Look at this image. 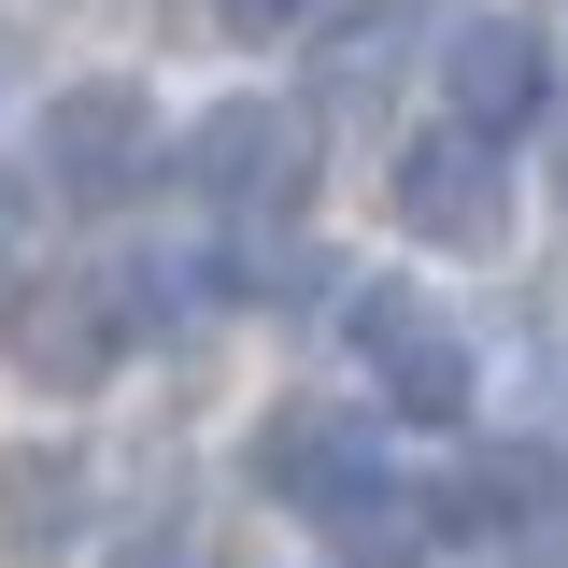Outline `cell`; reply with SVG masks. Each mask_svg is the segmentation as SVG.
<instances>
[{
	"mask_svg": "<svg viewBox=\"0 0 568 568\" xmlns=\"http://www.w3.org/2000/svg\"><path fill=\"white\" fill-rule=\"evenodd\" d=\"M0 355H14V384H29V398H100V384H114V355H129V298H114L100 271H43V284H14Z\"/></svg>",
	"mask_w": 568,
	"mask_h": 568,
	"instance_id": "obj_1",
	"label": "cell"
},
{
	"mask_svg": "<svg viewBox=\"0 0 568 568\" xmlns=\"http://www.w3.org/2000/svg\"><path fill=\"white\" fill-rule=\"evenodd\" d=\"M185 185L227 200V213H298L313 200V129L284 100H213L200 129H185Z\"/></svg>",
	"mask_w": 568,
	"mask_h": 568,
	"instance_id": "obj_2",
	"label": "cell"
},
{
	"mask_svg": "<svg viewBox=\"0 0 568 568\" xmlns=\"http://www.w3.org/2000/svg\"><path fill=\"white\" fill-rule=\"evenodd\" d=\"M384 200H398V227H413V242H440V256H484L497 227H511V171H497V142L426 129V142H398Z\"/></svg>",
	"mask_w": 568,
	"mask_h": 568,
	"instance_id": "obj_3",
	"label": "cell"
},
{
	"mask_svg": "<svg viewBox=\"0 0 568 568\" xmlns=\"http://www.w3.org/2000/svg\"><path fill=\"white\" fill-rule=\"evenodd\" d=\"M440 100H455V129H469V142L540 129V100H555V43H540L526 14H469L455 58H440Z\"/></svg>",
	"mask_w": 568,
	"mask_h": 568,
	"instance_id": "obj_4",
	"label": "cell"
},
{
	"mask_svg": "<svg viewBox=\"0 0 568 568\" xmlns=\"http://www.w3.org/2000/svg\"><path fill=\"white\" fill-rule=\"evenodd\" d=\"M43 171H58V200H129L142 171H156L142 85H58L43 100Z\"/></svg>",
	"mask_w": 568,
	"mask_h": 568,
	"instance_id": "obj_5",
	"label": "cell"
},
{
	"mask_svg": "<svg viewBox=\"0 0 568 568\" xmlns=\"http://www.w3.org/2000/svg\"><path fill=\"white\" fill-rule=\"evenodd\" d=\"M355 355L384 369V413H413V426H455V413H469V342H455L426 298H398V284L355 298Z\"/></svg>",
	"mask_w": 568,
	"mask_h": 568,
	"instance_id": "obj_6",
	"label": "cell"
},
{
	"mask_svg": "<svg viewBox=\"0 0 568 568\" xmlns=\"http://www.w3.org/2000/svg\"><path fill=\"white\" fill-rule=\"evenodd\" d=\"M256 484H271L284 511H313V526H327L342 497H369V484H384V440H369L355 413H327V398H298V413H271V426H256Z\"/></svg>",
	"mask_w": 568,
	"mask_h": 568,
	"instance_id": "obj_7",
	"label": "cell"
},
{
	"mask_svg": "<svg viewBox=\"0 0 568 568\" xmlns=\"http://www.w3.org/2000/svg\"><path fill=\"white\" fill-rule=\"evenodd\" d=\"M540 511H555V455H540V440H497V455H469V469H455V497H440V526H540Z\"/></svg>",
	"mask_w": 568,
	"mask_h": 568,
	"instance_id": "obj_8",
	"label": "cell"
},
{
	"mask_svg": "<svg viewBox=\"0 0 568 568\" xmlns=\"http://www.w3.org/2000/svg\"><path fill=\"white\" fill-rule=\"evenodd\" d=\"M327 540H342L355 568H413V497H398V484L342 497V511H327Z\"/></svg>",
	"mask_w": 568,
	"mask_h": 568,
	"instance_id": "obj_9",
	"label": "cell"
},
{
	"mask_svg": "<svg viewBox=\"0 0 568 568\" xmlns=\"http://www.w3.org/2000/svg\"><path fill=\"white\" fill-rule=\"evenodd\" d=\"M213 14H227L242 43H271V29H298V14H327V0H213Z\"/></svg>",
	"mask_w": 568,
	"mask_h": 568,
	"instance_id": "obj_10",
	"label": "cell"
},
{
	"mask_svg": "<svg viewBox=\"0 0 568 568\" xmlns=\"http://www.w3.org/2000/svg\"><path fill=\"white\" fill-rule=\"evenodd\" d=\"M114 568H213V540H200V526H171V540H129Z\"/></svg>",
	"mask_w": 568,
	"mask_h": 568,
	"instance_id": "obj_11",
	"label": "cell"
},
{
	"mask_svg": "<svg viewBox=\"0 0 568 568\" xmlns=\"http://www.w3.org/2000/svg\"><path fill=\"white\" fill-rule=\"evenodd\" d=\"M14 242H29V200L0 185V284H14Z\"/></svg>",
	"mask_w": 568,
	"mask_h": 568,
	"instance_id": "obj_12",
	"label": "cell"
}]
</instances>
